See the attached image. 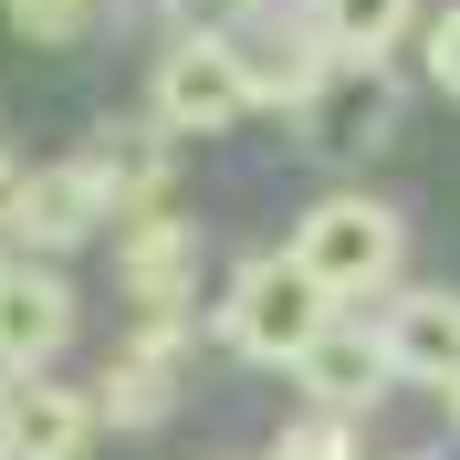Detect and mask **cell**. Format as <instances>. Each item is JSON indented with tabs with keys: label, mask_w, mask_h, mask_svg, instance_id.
<instances>
[{
	"label": "cell",
	"mask_w": 460,
	"mask_h": 460,
	"mask_svg": "<svg viewBox=\"0 0 460 460\" xmlns=\"http://www.w3.org/2000/svg\"><path fill=\"white\" fill-rule=\"evenodd\" d=\"M450 429H460V387H450Z\"/></svg>",
	"instance_id": "cell-19"
},
{
	"label": "cell",
	"mask_w": 460,
	"mask_h": 460,
	"mask_svg": "<svg viewBox=\"0 0 460 460\" xmlns=\"http://www.w3.org/2000/svg\"><path fill=\"white\" fill-rule=\"evenodd\" d=\"M0 199H11V146H0Z\"/></svg>",
	"instance_id": "cell-17"
},
{
	"label": "cell",
	"mask_w": 460,
	"mask_h": 460,
	"mask_svg": "<svg viewBox=\"0 0 460 460\" xmlns=\"http://www.w3.org/2000/svg\"><path fill=\"white\" fill-rule=\"evenodd\" d=\"M367 324H376V345H387L398 387H439V398L460 387V293H439V283H398Z\"/></svg>",
	"instance_id": "cell-8"
},
{
	"label": "cell",
	"mask_w": 460,
	"mask_h": 460,
	"mask_svg": "<svg viewBox=\"0 0 460 460\" xmlns=\"http://www.w3.org/2000/svg\"><path fill=\"white\" fill-rule=\"evenodd\" d=\"M74 324H84V293L63 283V261L0 252V376H53Z\"/></svg>",
	"instance_id": "cell-6"
},
{
	"label": "cell",
	"mask_w": 460,
	"mask_h": 460,
	"mask_svg": "<svg viewBox=\"0 0 460 460\" xmlns=\"http://www.w3.org/2000/svg\"><path fill=\"white\" fill-rule=\"evenodd\" d=\"M126 293H137L146 324H189V293H199V230L178 220V209H146L126 220Z\"/></svg>",
	"instance_id": "cell-11"
},
{
	"label": "cell",
	"mask_w": 460,
	"mask_h": 460,
	"mask_svg": "<svg viewBox=\"0 0 460 460\" xmlns=\"http://www.w3.org/2000/svg\"><path fill=\"white\" fill-rule=\"evenodd\" d=\"M230 11H272V0H230Z\"/></svg>",
	"instance_id": "cell-18"
},
{
	"label": "cell",
	"mask_w": 460,
	"mask_h": 460,
	"mask_svg": "<svg viewBox=\"0 0 460 460\" xmlns=\"http://www.w3.org/2000/svg\"><path fill=\"white\" fill-rule=\"evenodd\" d=\"M105 408L63 376H0V460H84Z\"/></svg>",
	"instance_id": "cell-9"
},
{
	"label": "cell",
	"mask_w": 460,
	"mask_h": 460,
	"mask_svg": "<svg viewBox=\"0 0 460 460\" xmlns=\"http://www.w3.org/2000/svg\"><path fill=\"white\" fill-rule=\"evenodd\" d=\"M230 42H241V74H252V105L304 115L324 84H335V42H324L314 0H272V11H252Z\"/></svg>",
	"instance_id": "cell-5"
},
{
	"label": "cell",
	"mask_w": 460,
	"mask_h": 460,
	"mask_svg": "<svg viewBox=\"0 0 460 460\" xmlns=\"http://www.w3.org/2000/svg\"><path fill=\"white\" fill-rule=\"evenodd\" d=\"M335 304H324V283L304 272L293 252H252L241 272H230V293H220V345L241 356V367H304L324 335H335Z\"/></svg>",
	"instance_id": "cell-2"
},
{
	"label": "cell",
	"mask_w": 460,
	"mask_h": 460,
	"mask_svg": "<svg viewBox=\"0 0 460 460\" xmlns=\"http://www.w3.org/2000/svg\"><path fill=\"white\" fill-rule=\"evenodd\" d=\"M178 376H189V324H137L105 356V376H94V408L115 429H157L178 408Z\"/></svg>",
	"instance_id": "cell-10"
},
{
	"label": "cell",
	"mask_w": 460,
	"mask_h": 460,
	"mask_svg": "<svg viewBox=\"0 0 460 460\" xmlns=\"http://www.w3.org/2000/svg\"><path fill=\"white\" fill-rule=\"evenodd\" d=\"M314 22L335 42V63H387L419 22V0H314Z\"/></svg>",
	"instance_id": "cell-14"
},
{
	"label": "cell",
	"mask_w": 460,
	"mask_h": 460,
	"mask_svg": "<svg viewBox=\"0 0 460 460\" xmlns=\"http://www.w3.org/2000/svg\"><path fill=\"white\" fill-rule=\"evenodd\" d=\"M105 230H115V199H105V178H94L84 157L22 168V178H11V199H0V241H11L22 261L84 252V241H105Z\"/></svg>",
	"instance_id": "cell-4"
},
{
	"label": "cell",
	"mask_w": 460,
	"mask_h": 460,
	"mask_svg": "<svg viewBox=\"0 0 460 460\" xmlns=\"http://www.w3.org/2000/svg\"><path fill=\"white\" fill-rule=\"evenodd\" d=\"M105 0H11V31L22 42H84Z\"/></svg>",
	"instance_id": "cell-15"
},
{
	"label": "cell",
	"mask_w": 460,
	"mask_h": 460,
	"mask_svg": "<svg viewBox=\"0 0 460 460\" xmlns=\"http://www.w3.org/2000/svg\"><path fill=\"white\" fill-rule=\"evenodd\" d=\"M283 252L324 283V304H335V314H356V304H387V293H398L408 220L376 199V189H335V199H314L304 220H293Z\"/></svg>",
	"instance_id": "cell-1"
},
{
	"label": "cell",
	"mask_w": 460,
	"mask_h": 460,
	"mask_svg": "<svg viewBox=\"0 0 460 460\" xmlns=\"http://www.w3.org/2000/svg\"><path fill=\"white\" fill-rule=\"evenodd\" d=\"M419 63H429V84H439V94H460V0L439 11L429 31H419Z\"/></svg>",
	"instance_id": "cell-16"
},
{
	"label": "cell",
	"mask_w": 460,
	"mask_h": 460,
	"mask_svg": "<svg viewBox=\"0 0 460 460\" xmlns=\"http://www.w3.org/2000/svg\"><path fill=\"white\" fill-rule=\"evenodd\" d=\"M398 115H408V84L387 63H335V84L293 115V126H304L314 157H376V146L398 137Z\"/></svg>",
	"instance_id": "cell-7"
},
{
	"label": "cell",
	"mask_w": 460,
	"mask_h": 460,
	"mask_svg": "<svg viewBox=\"0 0 460 460\" xmlns=\"http://www.w3.org/2000/svg\"><path fill=\"white\" fill-rule=\"evenodd\" d=\"M293 387H304V408H314V419H367V408L398 387V367H387L376 324H335V335L293 367Z\"/></svg>",
	"instance_id": "cell-12"
},
{
	"label": "cell",
	"mask_w": 460,
	"mask_h": 460,
	"mask_svg": "<svg viewBox=\"0 0 460 460\" xmlns=\"http://www.w3.org/2000/svg\"><path fill=\"white\" fill-rule=\"evenodd\" d=\"M157 146H178L157 115H146V126H105V137L84 146V168L105 178L115 220H146V209H168V157H157Z\"/></svg>",
	"instance_id": "cell-13"
},
{
	"label": "cell",
	"mask_w": 460,
	"mask_h": 460,
	"mask_svg": "<svg viewBox=\"0 0 460 460\" xmlns=\"http://www.w3.org/2000/svg\"><path fill=\"white\" fill-rule=\"evenodd\" d=\"M398 460H429V450H398Z\"/></svg>",
	"instance_id": "cell-20"
},
{
	"label": "cell",
	"mask_w": 460,
	"mask_h": 460,
	"mask_svg": "<svg viewBox=\"0 0 460 460\" xmlns=\"http://www.w3.org/2000/svg\"><path fill=\"white\" fill-rule=\"evenodd\" d=\"M146 115L168 126V137H220L252 115V74H241V42L230 31H178L157 74H146Z\"/></svg>",
	"instance_id": "cell-3"
}]
</instances>
